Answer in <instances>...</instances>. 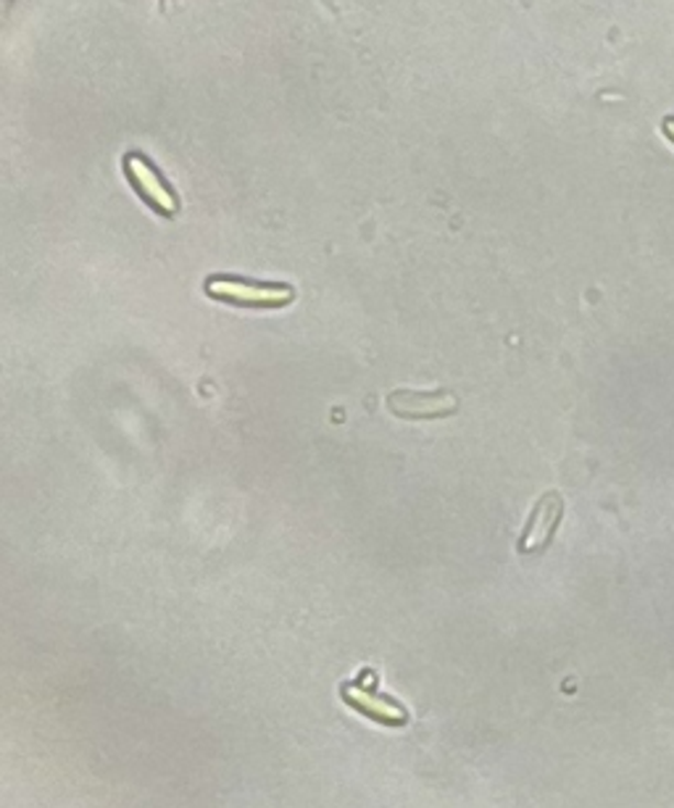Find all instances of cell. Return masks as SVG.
Listing matches in <instances>:
<instances>
[{
	"instance_id": "cell-1",
	"label": "cell",
	"mask_w": 674,
	"mask_h": 808,
	"mask_svg": "<svg viewBox=\"0 0 674 808\" xmlns=\"http://www.w3.org/2000/svg\"><path fill=\"white\" fill-rule=\"evenodd\" d=\"M206 296L240 309H285L296 300V287L285 283H258V279L213 274L203 285Z\"/></svg>"
},
{
	"instance_id": "cell-2",
	"label": "cell",
	"mask_w": 674,
	"mask_h": 808,
	"mask_svg": "<svg viewBox=\"0 0 674 808\" xmlns=\"http://www.w3.org/2000/svg\"><path fill=\"white\" fill-rule=\"evenodd\" d=\"M564 519V498L556 490H549L540 496L535 509L527 517L522 535L517 540V551L522 556H538L545 547H551L553 538H556L559 524Z\"/></svg>"
},
{
	"instance_id": "cell-3",
	"label": "cell",
	"mask_w": 674,
	"mask_h": 808,
	"mask_svg": "<svg viewBox=\"0 0 674 808\" xmlns=\"http://www.w3.org/2000/svg\"><path fill=\"white\" fill-rule=\"evenodd\" d=\"M124 171L126 179H130L132 187H135L137 196L143 198L153 211L162 213V217H175L179 211V198L175 196V190L164 182L162 171H158L148 158L140 156V153H130V156L124 158Z\"/></svg>"
},
{
	"instance_id": "cell-4",
	"label": "cell",
	"mask_w": 674,
	"mask_h": 808,
	"mask_svg": "<svg viewBox=\"0 0 674 808\" xmlns=\"http://www.w3.org/2000/svg\"><path fill=\"white\" fill-rule=\"evenodd\" d=\"M387 409L400 419L422 422V419H440L451 417L458 411V398L451 390L438 392H413V390H396L387 396Z\"/></svg>"
},
{
	"instance_id": "cell-5",
	"label": "cell",
	"mask_w": 674,
	"mask_h": 808,
	"mask_svg": "<svg viewBox=\"0 0 674 808\" xmlns=\"http://www.w3.org/2000/svg\"><path fill=\"white\" fill-rule=\"evenodd\" d=\"M343 700L356 709L364 717L379 721V724L387 727H404L409 721V713H406L404 706L398 700H393L390 696H383L377 693V685H364V679H353V683L343 685Z\"/></svg>"
},
{
	"instance_id": "cell-6",
	"label": "cell",
	"mask_w": 674,
	"mask_h": 808,
	"mask_svg": "<svg viewBox=\"0 0 674 808\" xmlns=\"http://www.w3.org/2000/svg\"><path fill=\"white\" fill-rule=\"evenodd\" d=\"M662 132L666 135V140L674 145V117H666L662 122Z\"/></svg>"
}]
</instances>
